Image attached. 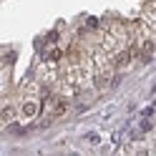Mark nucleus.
I'll return each instance as SVG.
<instances>
[{
    "label": "nucleus",
    "instance_id": "f257e3e1",
    "mask_svg": "<svg viewBox=\"0 0 156 156\" xmlns=\"http://www.w3.org/2000/svg\"><path fill=\"white\" fill-rule=\"evenodd\" d=\"M18 106H20V119H25V121H33L35 116L43 111L41 96H20V98H18Z\"/></svg>",
    "mask_w": 156,
    "mask_h": 156
},
{
    "label": "nucleus",
    "instance_id": "f03ea898",
    "mask_svg": "<svg viewBox=\"0 0 156 156\" xmlns=\"http://www.w3.org/2000/svg\"><path fill=\"white\" fill-rule=\"evenodd\" d=\"M3 126H8V123H13L15 119H20V106H18V101H13L10 96H5V101H3Z\"/></svg>",
    "mask_w": 156,
    "mask_h": 156
},
{
    "label": "nucleus",
    "instance_id": "7ed1b4c3",
    "mask_svg": "<svg viewBox=\"0 0 156 156\" xmlns=\"http://www.w3.org/2000/svg\"><path fill=\"white\" fill-rule=\"evenodd\" d=\"M141 18L146 23H149L154 30H156V0H149V3L144 5V10H141Z\"/></svg>",
    "mask_w": 156,
    "mask_h": 156
}]
</instances>
